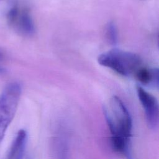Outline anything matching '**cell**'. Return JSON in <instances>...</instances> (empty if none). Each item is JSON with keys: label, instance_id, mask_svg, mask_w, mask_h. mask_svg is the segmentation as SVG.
I'll return each instance as SVG.
<instances>
[{"label": "cell", "instance_id": "cell-7", "mask_svg": "<svg viewBox=\"0 0 159 159\" xmlns=\"http://www.w3.org/2000/svg\"><path fill=\"white\" fill-rule=\"evenodd\" d=\"M137 80L143 85L157 88L158 86V68L140 67L135 73Z\"/></svg>", "mask_w": 159, "mask_h": 159}, {"label": "cell", "instance_id": "cell-1", "mask_svg": "<svg viewBox=\"0 0 159 159\" xmlns=\"http://www.w3.org/2000/svg\"><path fill=\"white\" fill-rule=\"evenodd\" d=\"M103 113L111 134L112 149L127 159H135L132 148V119L123 101L112 96L103 107Z\"/></svg>", "mask_w": 159, "mask_h": 159}, {"label": "cell", "instance_id": "cell-4", "mask_svg": "<svg viewBox=\"0 0 159 159\" xmlns=\"http://www.w3.org/2000/svg\"><path fill=\"white\" fill-rule=\"evenodd\" d=\"M137 94L145 111L146 120L150 129L155 130L158 124V102L157 98L140 86H137Z\"/></svg>", "mask_w": 159, "mask_h": 159}, {"label": "cell", "instance_id": "cell-3", "mask_svg": "<svg viewBox=\"0 0 159 159\" xmlns=\"http://www.w3.org/2000/svg\"><path fill=\"white\" fill-rule=\"evenodd\" d=\"M21 93V84L11 82L6 85L0 95V143L16 115Z\"/></svg>", "mask_w": 159, "mask_h": 159}, {"label": "cell", "instance_id": "cell-6", "mask_svg": "<svg viewBox=\"0 0 159 159\" xmlns=\"http://www.w3.org/2000/svg\"><path fill=\"white\" fill-rule=\"evenodd\" d=\"M27 141V133L24 129H20L11 146L7 159H23Z\"/></svg>", "mask_w": 159, "mask_h": 159}, {"label": "cell", "instance_id": "cell-8", "mask_svg": "<svg viewBox=\"0 0 159 159\" xmlns=\"http://www.w3.org/2000/svg\"><path fill=\"white\" fill-rule=\"evenodd\" d=\"M57 159H68V147L66 139L63 137H58L56 139Z\"/></svg>", "mask_w": 159, "mask_h": 159}, {"label": "cell", "instance_id": "cell-9", "mask_svg": "<svg viewBox=\"0 0 159 159\" xmlns=\"http://www.w3.org/2000/svg\"><path fill=\"white\" fill-rule=\"evenodd\" d=\"M106 37L107 42L111 45H116L117 43L118 34L117 30L115 23L110 21L106 25Z\"/></svg>", "mask_w": 159, "mask_h": 159}, {"label": "cell", "instance_id": "cell-2", "mask_svg": "<svg viewBox=\"0 0 159 159\" xmlns=\"http://www.w3.org/2000/svg\"><path fill=\"white\" fill-rule=\"evenodd\" d=\"M98 61L101 65L109 68L124 76L135 73L141 65V59L139 55L118 48L101 53L98 58Z\"/></svg>", "mask_w": 159, "mask_h": 159}, {"label": "cell", "instance_id": "cell-10", "mask_svg": "<svg viewBox=\"0 0 159 159\" xmlns=\"http://www.w3.org/2000/svg\"><path fill=\"white\" fill-rule=\"evenodd\" d=\"M1 55H0V59H1ZM4 71V68L0 65V73H2V72H3Z\"/></svg>", "mask_w": 159, "mask_h": 159}, {"label": "cell", "instance_id": "cell-5", "mask_svg": "<svg viewBox=\"0 0 159 159\" xmlns=\"http://www.w3.org/2000/svg\"><path fill=\"white\" fill-rule=\"evenodd\" d=\"M7 19L12 26L21 34L30 36L35 32L34 21L27 9L13 7L8 12Z\"/></svg>", "mask_w": 159, "mask_h": 159}]
</instances>
